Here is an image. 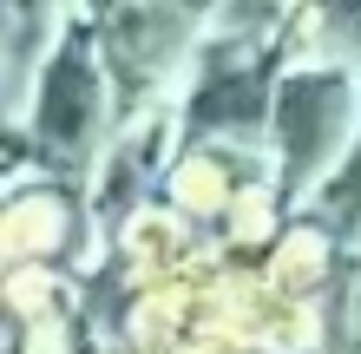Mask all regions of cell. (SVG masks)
Wrapping results in <instances>:
<instances>
[{"label": "cell", "mask_w": 361, "mask_h": 354, "mask_svg": "<svg viewBox=\"0 0 361 354\" xmlns=\"http://www.w3.org/2000/svg\"><path fill=\"white\" fill-rule=\"evenodd\" d=\"M269 99V158L283 203H315L361 158V72L355 66H276Z\"/></svg>", "instance_id": "6da1fadb"}, {"label": "cell", "mask_w": 361, "mask_h": 354, "mask_svg": "<svg viewBox=\"0 0 361 354\" xmlns=\"http://www.w3.org/2000/svg\"><path fill=\"white\" fill-rule=\"evenodd\" d=\"M27 125H33V144H39L47 171H99L105 164V151H112V138L125 125V99H118L92 39H66L53 53Z\"/></svg>", "instance_id": "7a4b0ae2"}, {"label": "cell", "mask_w": 361, "mask_h": 354, "mask_svg": "<svg viewBox=\"0 0 361 354\" xmlns=\"http://www.w3.org/2000/svg\"><path fill=\"white\" fill-rule=\"evenodd\" d=\"M73 249L79 256L92 249V223L66 191H53V177L39 191H13V203H7V256H13V269H53Z\"/></svg>", "instance_id": "3957f363"}]
</instances>
